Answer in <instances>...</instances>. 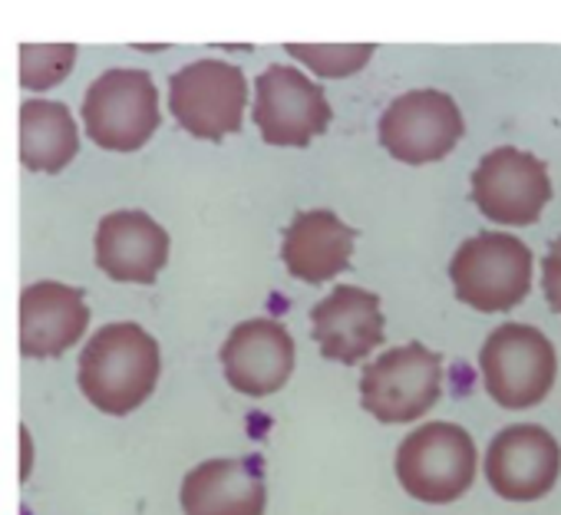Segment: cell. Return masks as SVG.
Segmentation results:
<instances>
[{
    "label": "cell",
    "mask_w": 561,
    "mask_h": 515,
    "mask_svg": "<svg viewBox=\"0 0 561 515\" xmlns=\"http://www.w3.org/2000/svg\"><path fill=\"white\" fill-rule=\"evenodd\" d=\"M159 374V341L133 321H116L100 328L87 341L77 367V384L100 413L126 416L152 397Z\"/></svg>",
    "instance_id": "6da1fadb"
},
{
    "label": "cell",
    "mask_w": 561,
    "mask_h": 515,
    "mask_svg": "<svg viewBox=\"0 0 561 515\" xmlns=\"http://www.w3.org/2000/svg\"><path fill=\"white\" fill-rule=\"evenodd\" d=\"M449 282L462 305L485 314L508 311L531 288V251L508 231L472 234L453 254Z\"/></svg>",
    "instance_id": "7a4b0ae2"
},
{
    "label": "cell",
    "mask_w": 561,
    "mask_h": 515,
    "mask_svg": "<svg viewBox=\"0 0 561 515\" xmlns=\"http://www.w3.org/2000/svg\"><path fill=\"white\" fill-rule=\"evenodd\" d=\"M162 123L159 90L146 70L113 67L100 73L83 96L87 136L106 152L142 149Z\"/></svg>",
    "instance_id": "3957f363"
},
{
    "label": "cell",
    "mask_w": 561,
    "mask_h": 515,
    "mask_svg": "<svg viewBox=\"0 0 561 515\" xmlns=\"http://www.w3.org/2000/svg\"><path fill=\"white\" fill-rule=\"evenodd\" d=\"M476 443L456 423H426L413 430L397 449L400 485L430 505L456 502L476 479Z\"/></svg>",
    "instance_id": "277c9868"
},
{
    "label": "cell",
    "mask_w": 561,
    "mask_h": 515,
    "mask_svg": "<svg viewBox=\"0 0 561 515\" xmlns=\"http://www.w3.org/2000/svg\"><path fill=\"white\" fill-rule=\"evenodd\" d=\"M479 370L489 397L499 407H535L551 393L558 374L554 344L531 324H502L485 337L479 351Z\"/></svg>",
    "instance_id": "5b68a950"
},
{
    "label": "cell",
    "mask_w": 561,
    "mask_h": 515,
    "mask_svg": "<svg viewBox=\"0 0 561 515\" xmlns=\"http://www.w3.org/2000/svg\"><path fill=\"white\" fill-rule=\"evenodd\" d=\"M248 106L244 70L228 60H195L169 77V110L175 123L208 142L241 133Z\"/></svg>",
    "instance_id": "8992f818"
},
{
    "label": "cell",
    "mask_w": 561,
    "mask_h": 515,
    "mask_svg": "<svg viewBox=\"0 0 561 515\" xmlns=\"http://www.w3.org/2000/svg\"><path fill=\"white\" fill-rule=\"evenodd\" d=\"M328 93L298 67L271 64L254 80V110L251 119L267 146L305 149L311 139L331 126Z\"/></svg>",
    "instance_id": "52a82bcc"
},
{
    "label": "cell",
    "mask_w": 561,
    "mask_h": 515,
    "mask_svg": "<svg viewBox=\"0 0 561 515\" xmlns=\"http://www.w3.org/2000/svg\"><path fill=\"white\" fill-rule=\"evenodd\" d=\"M443 393V360L423 344H403L367 364L360 403L380 423H413Z\"/></svg>",
    "instance_id": "ba28073f"
},
{
    "label": "cell",
    "mask_w": 561,
    "mask_h": 515,
    "mask_svg": "<svg viewBox=\"0 0 561 515\" xmlns=\"http://www.w3.org/2000/svg\"><path fill=\"white\" fill-rule=\"evenodd\" d=\"M462 113L449 93L410 90L383 110L380 146L407 165H426L446 159L462 139Z\"/></svg>",
    "instance_id": "9c48e42d"
},
{
    "label": "cell",
    "mask_w": 561,
    "mask_h": 515,
    "mask_svg": "<svg viewBox=\"0 0 561 515\" xmlns=\"http://www.w3.org/2000/svg\"><path fill=\"white\" fill-rule=\"evenodd\" d=\"M551 198L548 165L515 146L485 152L472 172V202L499 225H531Z\"/></svg>",
    "instance_id": "30bf717a"
},
{
    "label": "cell",
    "mask_w": 561,
    "mask_h": 515,
    "mask_svg": "<svg viewBox=\"0 0 561 515\" xmlns=\"http://www.w3.org/2000/svg\"><path fill=\"white\" fill-rule=\"evenodd\" d=\"M561 472L558 439L538 423L505 426L485 453V479L492 492L512 502H531L551 492Z\"/></svg>",
    "instance_id": "8fae6325"
},
{
    "label": "cell",
    "mask_w": 561,
    "mask_h": 515,
    "mask_svg": "<svg viewBox=\"0 0 561 515\" xmlns=\"http://www.w3.org/2000/svg\"><path fill=\"white\" fill-rule=\"evenodd\" d=\"M221 370L225 380L244 397L277 393L295 374L298 351L295 337L267 318H251L238 324L221 344Z\"/></svg>",
    "instance_id": "7c38bea8"
},
{
    "label": "cell",
    "mask_w": 561,
    "mask_h": 515,
    "mask_svg": "<svg viewBox=\"0 0 561 515\" xmlns=\"http://www.w3.org/2000/svg\"><path fill=\"white\" fill-rule=\"evenodd\" d=\"M96 265L110 282L152 285L169 265V231L146 211H110L96 228Z\"/></svg>",
    "instance_id": "4fadbf2b"
},
{
    "label": "cell",
    "mask_w": 561,
    "mask_h": 515,
    "mask_svg": "<svg viewBox=\"0 0 561 515\" xmlns=\"http://www.w3.org/2000/svg\"><path fill=\"white\" fill-rule=\"evenodd\" d=\"M90 328V305L80 288L34 282L21 291V354L47 360L67 354Z\"/></svg>",
    "instance_id": "5bb4252c"
},
{
    "label": "cell",
    "mask_w": 561,
    "mask_h": 515,
    "mask_svg": "<svg viewBox=\"0 0 561 515\" xmlns=\"http://www.w3.org/2000/svg\"><path fill=\"white\" fill-rule=\"evenodd\" d=\"M311 328L321 354L337 364H360L383 344V308L367 288L337 285L311 311Z\"/></svg>",
    "instance_id": "9a60e30c"
},
{
    "label": "cell",
    "mask_w": 561,
    "mask_h": 515,
    "mask_svg": "<svg viewBox=\"0 0 561 515\" xmlns=\"http://www.w3.org/2000/svg\"><path fill=\"white\" fill-rule=\"evenodd\" d=\"M354 241H357V231L344 218H337L328 208H311V211H301L285 228L280 258H285V268L298 282L324 285L351 268Z\"/></svg>",
    "instance_id": "2e32d148"
},
{
    "label": "cell",
    "mask_w": 561,
    "mask_h": 515,
    "mask_svg": "<svg viewBox=\"0 0 561 515\" xmlns=\"http://www.w3.org/2000/svg\"><path fill=\"white\" fill-rule=\"evenodd\" d=\"M185 515H264L267 485L251 459H205L182 479Z\"/></svg>",
    "instance_id": "e0dca14e"
},
{
    "label": "cell",
    "mask_w": 561,
    "mask_h": 515,
    "mask_svg": "<svg viewBox=\"0 0 561 515\" xmlns=\"http://www.w3.org/2000/svg\"><path fill=\"white\" fill-rule=\"evenodd\" d=\"M80 152V129L67 103L27 100L21 106V165L27 172L57 175Z\"/></svg>",
    "instance_id": "ac0fdd59"
},
{
    "label": "cell",
    "mask_w": 561,
    "mask_h": 515,
    "mask_svg": "<svg viewBox=\"0 0 561 515\" xmlns=\"http://www.w3.org/2000/svg\"><path fill=\"white\" fill-rule=\"evenodd\" d=\"M285 50L311 73L324 80H341L360 73L377 54V44H285Z\"/></svg>",
    "instance_id": "d6986e66"
},
{
    "label": "cell",
    "mask_w": 561,
    "mask_h": 515,
    "mask_svg": "<svg viewBox=\"0 0 561 515\" xmlns=\"http://www.w3.org/2000/svg\"><path fill=\"white\" fill-rule=\"evenodd\" d=\"M77 54V44H21V87L27 93L60 87L70 77Z\"/></svg>",
    "instance_id": "ffe728a7"
},
{
    "label": "cell",
    "mask_w": 561,
    "mask_h": 515,
    "mask_svg": "<svg viewBox=\"0 0 561 515\" xmlns=\"http://www.w3.org/2000/svg\"><path fill=\"white\" fill-rule=\"evenodd\" d=\"M541 285H545L548 305L561 314V234L551 241L545 262H541Z\"/></svg>",
    "instance_id": "44dd1931"
},
{
    "label": "cell",
    "mask_w": 561,
    "mask_h": 515,
    "mask_svg": "<svg viewBox=\"0 0 561 515\" xmlns=\"http://www.w3.org/2000/svg\"><path fill=\"white\" fill-rule=\"evenodd\" d=\"M34 472V439H31V430L21 426V482H27Z\"/></svg>",
    "instance_id": "7402d4cb"
}]
</instances>
